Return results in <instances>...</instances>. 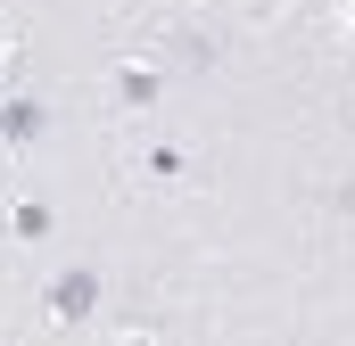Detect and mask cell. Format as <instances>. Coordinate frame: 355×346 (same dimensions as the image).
<instances>
[{
  "instance_id": "cell-2",
  "label": "cell",
  "mask_w": 355,
  "mask_h": 346,
  "mask_svg": "<svg viewBox=\"0 0 355 346\" xmlns=\"http://www.w3.org/2000/svg\"><path fill=\"white\" fill-rule=\"evenodd\" d=\"M50 124H58V107H50L42 91H0V157L42 149V140H50Z\"/></svg>"
},
{
  "instance_id": "cell-1",
  "label": "cell",
  "mask_w": 355,
  "mask_h": 346,
  "mask_svg": "<svg viewBox=\"0 0 355 346\" xmlns=\"http://www.w3.org/2000/svg\"><path fill=\"white\" fill-rule=\"evenodd\" d=\"M42 313L58 322V330H83L107 313V272L99 264H58L50 280H42Z\"/></svg>"
},
{
  "instance_id": "cell-5",
  "label": "cell",
  "mask_w": 355,
  "mask_h": 346,
  "mask_svg": "<svg viewBox=\"0 0 355 346\" xmlns=\"http://www.w3.org/2000/svg\"><path fill=\"white\" fill-rule=\"evenodd\" d=\"M141 181L182 190V181H190V149H182V140H141Z\"/></svg>"
},
{
  "instance_id": "cell-7",
  "label": "cell",
  "mask_w": 355,
  "mask_h": 346,
  "mask_svg": "<svg viewBox=\"0 0 355 346\" xmlns=\"http://www.w3.org/2000/svg\"><path fill=\"white\" fill-rule=\"evenodd\" d=\"M0 83H8V33H0Z\"/></svg>"
},
{
  "instance_id": "cell-6",
  "label": "cell",
  "mask_w": 355,
  "mask_h": 346,
  "mask_svg": "<svg viewBox=\"0 0 355 346\" xmlns=\"http://www.w3.org/2000/svg\"><path fill=\"white\" fill-rule=\"evenodd\" d=\"M215 58H223V42H215V33H198V25L174 33V66H182V75H207Z\"/></svg>"
},
{
  "instance_id": "cell-4",
  "label": "cell",
  "mask_w": 355,
  "mask_h": 346,
  "mask_svg": "<svg viewBox=\"0 0 355 346\" xmlns=\"http://www.w3.org/2000/svg\"><path fill=\"white\" fill-rule=\"evenodd\" d=\"M0 231H8V248H50V239H58V206H50V198H17V206L0 215Z\"/></svg>"
},
{
  "instance_id": "cell-3",
  "label": "cell",
  "mask_w": 355,
  "mask_h": 346,
  "mask_svg": "<svg viewBox=\"0 0 355 346\" xmlns=\"http://www.w3.org/2000/svg\"><path fill=\"white\" fill-rule=\"evenodd\" d=\"M107 99H116L124 116H149V107L166 99V66H157V58H116V66H107Z\"/></svg>"
},
{
  "instance_id": "cell-8",
  "label": "cell",
  "mask_w": 355,
  "mask_h": 346,
  "mask_svg": "<svg viewBox=\"0 0 355 346\" xmlns=\"http://www.w3.org/2000/svg\"><path fill=\"white\" fill-rule=\"evenodd\" d=\"M347 17H355V0H347Z\"/></svg>"
}]
</instances>
